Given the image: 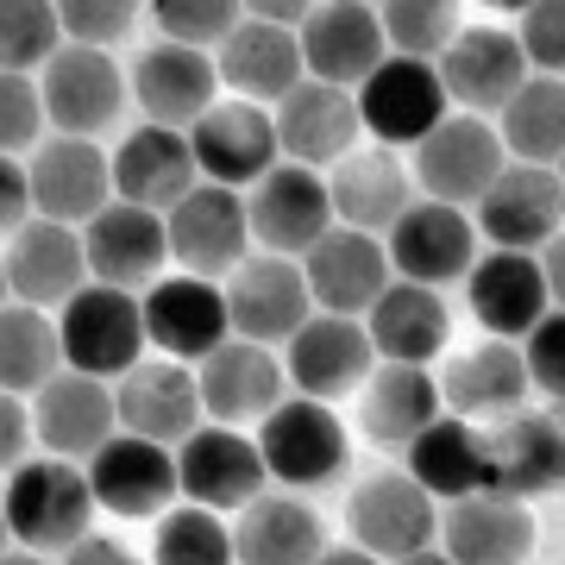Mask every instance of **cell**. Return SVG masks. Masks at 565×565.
Here are the masks:
<instances>
[{
	"label": "cell",
	"instance_id": "cell-24",
	"mask_svg": "<svg viewBox=\"0 0 565 565\" xmlns=\"http://www.w3.org/2000/svg\"><path fill=\"white\" fill-rule=\"evenodd\" d=\"M296 39H302V70L308 76L340 82V88H359V82L390 57L384 20H377L371 0H321V7L296 25Z\"/></svg>",
	"mask_w": 565,
	"mask_h": 565
},
{
	"label": "cell",
	"instance_id": "cell-1",
	"mask_svg": "<svg viewBox=\"0 0 565 565\" xmlns=\"http://www.w3.org/2000/svg\"><path fill=\"white\" fill-rule=\"evenodd\" d=\"M0 503H7V527H13V546H32V553H70V546L88 534L95 522V484H88V471L76 459H25L7 471V490H0Z\"/></svg>",
	"mask_w": 565,
	"mask_h": 565
},
{
	"label": "cell",
	"instance_id": "cell-46",
	"mask_svg": "<svg viewBox=\"0 0 565 565\" xmlns=\"http://www.w3.org/2000/svg\"><path fill=\"white\" fill-rule=\"evenodd\" d=\"M145 0H57V20L70 44H95V51H114V44L139 25Z\"/></svg>",
	"mask_w": 565,
	"mask_h": 565
},
{
	"label": "cell",
	"instance_id": "cell-34",
	"mask_svg": "<svg viewBox=\"0 0 565 565\" xmlns=\"http://www.w3.org/2000/svg\"><path fill=\"white\" fill-rule=\"evenodd\" d=\"M327 195H333L340 226L390 233V226L408 214V202H415V170H408L390 145H359V151H345V158L333 163Z\"/></svg>",
	"mask_w": 565,
	"mask_h": 565
},
{
	"label": "cell",
	"instance_id": "cell-39",
	"mask_svg": "<svg viewBox=\"0 0 565 565\" xmlns=\"http://www.w3.org/2000/svg\"><path fill=\"white\" fill-rule=\"evenodd\" d=\"M434 415H440V384H434L427 364H377V371L364 377L359 422L377 446H396V452H403Z\"/></svg>",
	"mask_w": 565,
	"mask_h": 565
},
{
	"label": "cell",
	"instance_id": "cell-23",
	"mask_svg": "<svg viewBox=\"0 0 565 565\" xmlns=\"http://www.w3.org/2000/svg\"><path fill=\"white\" fill-rule=\"evenodd\" d=\"M177 484L189 503H202L221 515V509H245L252 497H264L270 471H264L258 440H245L226 422H214V427H195L177 446Z\"/></svg>",
	"mask_w": 565,
	"mask_h": 565
},
{
	"label": "cell",
	"instance_id": "cell-50",
	"mask_svg": "<svg viewBox=\"0 0 565 565\" xmlns=\"http://www.w3.org/2000/svg\"><path fill=\"white\" fill-rule=\"evenodd\" d=\"M32 408H25V396H13V390H0V471H13V465H25V452H32Z\"/></svg>",
	"mask_w": 565,
	"mask_h": 565
},
{
	"label": "cell",
	"instance_id": "cell-43",
	"mask_svg": "<svg viewBox=\"0 0 565 565\" xmlns=\"http://www.w3.org/2000/svg\"><path fill=\"white\" fill-rule=\"evenodd\" d=\"M63 20L57 0H0V70H44V63L63 51Z\"/></svg>",
	"mask_w": 565,
	"mask_h": 565
},
{
	"label": "cell",
	"instance_id": "cell-13",
	"mask_svg": "<svg viewBox=\"0 0 565 565\" xmlns=\"http://www.w3.org/2000/svg\"><path fill=\"white\" fill-rule=\"evenodd\" d=\"M565 226V182L553 163H515L497 170L484 195H478V233L503 252H541Z\"/></svg>",
	"mask_w": 565,
	"mask_h": 565
},
{
	"label": "cell",
	"instance_id": "cell-47",
	"mask_svg": "<svg viewBox=\"0 0 565 565\" xmlns=\"http://www.w3.org/2000/svg\"><path fill=\"white\" fill-rule=\"evenodd\" d=\"M44 95L39 82L20 76V70H0V151L7 158H20V151H32V145L44 139Z\"/></svg>",
	"mask_w": 565,
	"mask_h": 565
},
{
	"label": "cell",
	"instance_id": "cell-52",
	"mask_svg": "<svg viewBox=\"0 0 565 565\" xmlns=\"http://www.w3.org/2000/svg\"><path fill=\"white\" fill-rule=\"evenodd\" d=\"M63 565H145V559L132 553V546H120L114 534H95V527H88V534L63 553Z\"/></svg>",
	"mask_w": 565,
	"mask_h": 565
},
{
	"label": "cell",
	"instance_id": "cell-4",
	"mask_svg": "<svg viewBox=\"0 0 565 565\" xmlns=\"http://www.w3.org/2000/svg\"><path fill=\"white\" fill-rule=\"evenodd\" d=\"M352 95H359L364 132L377 145H390V151H403V145L415 151V145L446 120V107H452V95H446V82H440V63L396 57V51H390Z\"/></svg>",
	"mask_w": 565,
	"mask_h": 565
},
{
	"label": "cell",
	"instance_id": "cell-38",
	"mask_svg": "<svg viewBox=\"0 0 565 565\" xmlns=\"http://www.w3.org/2000/svg\"><path fill=\"white\" fill-rule=\"evenodd\" d=\"M364 333H371L384 364H434V352L452 333V315H446L440 289L396 277L377 302L364 308Z\"/></svg>",
	"mask_w": 565,
	"mask_h": 565
},
{
	"label": "cell",
	"instance_id": "cell-33",
	"mask_svg": "<svg viewBox=\"0 0 565 565\" xmlns=\"http://www.w3.org/2000/svg\"><path fill=\"white\" fill-rule=\"evenodd\" d=\"M7 282H13V302H32V308H63L88 282V252H82V233L63 221H32L13 233L7 245Z\"/></svg>",
	"mask_w": 565,
	"mask_h": 565
},
{
	"label": "cell",
	"instance_id": "cell-44",
	"mask_svg": "<svg viewBox=\"0 0 565 565\" xmlns=\"http://www.w3.org/2000/svg\"><path fill=\"white\" fill-rule=\"evenodd\" d=\"M377 20L396 57L440 63V51L459 39V0H377Z\"/></svg>",
	"mask_w": 565,
	"mask_h": 565
},
{
	"label": "cell",
	"instance_id": "cell-16",
	"mask_svg": "<svg viewBox=\"0 0 565 565\" xmlns=\"http://www.w3.org/2000/svg\"><path fill=\"white\" fill-rule=\"evenodd\" d=\"M302 277L308 296L321 315H359L384 296L396 270H390V252L377 233H359V226H327L321 239L302 252Z\"/></svg>",
	"mask_w": 565,
	"mask_h": 565
},
{
	"label": "cell",
	"instance_id": "cell-12",
	"mask_svg": "<svg viewBox=\"0 0 565 565\" xmlns=\"http://www.w3.org/2000/svg\"><path fill=\"white\" fill-rule=\"evenodd\" d=\"M32 214L63 226H88L114 202V158H107L95 139H70V132H51V139L32 145Z\"/></svg>",
	"mask_w": 565,
	"mask_h": 565
},
{
	"label": "cell",
	"instance_id": "cell-53",
	"mask_svg": "<svg viewBox=\"0 0 565 565\" xmlns=\"http://www.w3.org/2000/svg\"><path fill=\"white\" fill-rule=\"evenodd\" d=\"M315 7H321V0H245V20H270V25H289V32H296Z\"/></svg>",
	"mask_w": 565,
	"mask_h": 565
},
{
	"label": "cell",
	"instance_id": "cell-37",
	"mask_svg": "<svg viewBox=\"0 0 565 565\" xmlns=\"http://www.w3.org/2000/svg\"><path fill=\"white\" fill-rule=\"evenodd\" d=\"M327 546L321 515L289 497V490H264L239 509V527H233V559L239 565H315Z\"/></svg>",
	"mask_w": 565,
	"mask_h": 565
},
{
	"label": "cell",
	"instance_id": "cell-11",
	"mask_svg": "<svg viewBox=\"0 0 565 565\" xmlns=\"http://www.w3.org/2000/svg\"><path fill=\"white\" fill-rule=\"evenodd\" d=\"M189 151H195L202 182H226V189H252L258 177H270V170L282 163L270 107L239 102V95L214 102L202 120L189 126Z\"/></svg>",
	"mask_w": 565,
	"mask_h": 565
},
{
	"label": "cell",
	"instance_id": "cell-49",
	"mask_svg": "<svg viewBox=\"0 0 565 565\" xmlns=\"http://www.w3.org/2000/svg\"><path fill=\"white\" fill-rule=\"evenodd\" d=\"M515 44H522L527 70L541 76H565V0H534L527 13H515Z\"/></svg>",
	"mask_w": 565,
	"mask_h": 565
},
{
	"label": "cell",
	"instance_id": "cell-55",
	"mask_svg": "<svg viewBox=\"0 0 565 565\" xmlns=\"http://www.w3.org/2000/svg\"><path fill=\"white\" fill-rule=\"evenodd\" d=\"M315 565H384V559H377V553H364V546L352 541V546H321V559H315Z\"/></svg>",
	"mask_w": 565,
	"mask_h": 565
},
{
	"label": "cell",
	"instance_id": "cell-19",
	"mask_svg": "<svg viewBox=\"0 0 565 565\" xmlns=\"http://www.w3.org/2000/svg\"><path fill=\"white\" fill-rule=\"evenodd\" d=\"M88 484H95V503L126 515V522H145V515H163V509L182 497L177 484V446L145 440V434H114V440L82 465Z\"/></svg>",
	"mask_w": 565,
	"mask_h": 565
},
{
	"label": "cell",
	"instance_id": "cell-6",
	"mask_svg": "<svg viewBox=\"0 0 565 565\" xmlns=\"http://www.w3.org/2000/svg\"><path fill=\"white\" fill-rule=\"evenodd\" d=\"M170 258L189 270V277H233L245 258H252V221H245V195L226 189V182H195L170 214Z\"/></svg>",
	"mask_w": 565,
	"mask_h": 565
},
{
	"label": "cell",
	"instance_id": "cell-62",
	"mask_svg": "<svg viewBox=\"0 0 565 565\" xmlns=\"http://www.w3.org/2000/svg\"><path fill=\"white\" fill-rule=\"evenodd\" d=\"M371 7H377V0H371Z\"/></svg>",
	"mask_w": 565,
	"mask_h": 565
},
{
	"label": "cell",
	"instance_id": "cell-25",
	"mask_svg": "<svg viewBox=\"0 0 565 565\" xmlns=\"http://www.w3.org/2000/svg\"><path fill=\"white\" fill-rule=\"evenodd\" d=\"M195 384H202V415L239 427V422H264V415L282 403L289 371H282V359L270 345L233 333L226 345H214V352L195 364Z\"/></svg>",
	"mask_w": 565,
	"mask_h": 565
},
{
	"label": "cell",
	"instance_id": "cell-9",
	"mask_svg": "<svg viewBox=\"0 0 565 565\" xmlns=\"http://www.w3.org/2000/svg\"><path fill=\"white\" fill-rule=\"evenodd\" d=\"M39 95H44V120L70 139H95L126 114L120 63H114V51H95V44H63L39 70Z\"/></svg>",
	"mask_w": 565,
	"mask_h": 565
},
{
	"label": "cell",
	"instance_id": "cell-8",
	"mask_svg": "<svg viewBox=\"0 0 565 565\" xmlns=\"http://www.w3.org/2000/svg\"><path fill=\"white\" fill-rule=\"evenodd\" d=\"M484 471H490V490L522 497V503L565 490V403L503 415L484 434Z\"/></svg>",
	"mask_w": 565,
	"mask_h": 565
},
{
	"label": "cell",
	"instance_id": "cell-28",
	"mask_svg": "<svg viewBox=\"0 0 565 565\" xmlns=\"http://www.w3.org/2000/svg\"><path fill=\"white\" fill-rule=\"evenodd\" d=\"M107 158H114V195L132 202V207H151V214H170V207L202 182L195 151H189V132H177V126L145 120L139 132H126Z\"/></svg>",
	"mask_w": 565,
	"mask_h": 565
},
{
	"label": "cell",
	"instance_id": "cell-17",
	"mask_svg": "<svg viewBox=\"0 0 565 565\" xmlns=\"http://www.w3.org/2000/svg\"><path fill=\"white\" fill-rule=\"evenodd\" d=\"M226 315L233 333L258 345H289V333L315 315L302 258H277V252H252L226 282Z\"/></svg>",
	"mask_w": 565,
	"mask_h": 565
},
{
	"label": "cell",
	"instance_id": "cell-41",
	"mask_svg": "<svg viewBox=\"0 0 565 565\" xmlns=\"http://www.w3.org/2000/svg\"><path fill=\"white\" fill-rule=\"evenodd\" d=\"M57 371H63L57 321H51L44 308H32V302H7L0 308V390L39 396Z\"/></svg>",
	"mask_w": 565,
	"mask_h": 565
},
{
	"label": "cell",
	"instance_id": "cell-57",
	"mask_svg": "<svg viewBox=\"0 0 565 565\" xmlns=\"http://www.w3.org/2000/svg\"><path fill=\"white\" fill-rule=\"evenodd\" d=\"M396 565H452V559H446L440 546H422V553H408V559H396Z\"/></svg>",
	"mask_w": 565,
	"mask_h": 565
},
{
	"label": "cell",
	"instance_id": "cell-22",
	"mask_svg": "<svg viewBox=\"0 0 565 565\" xmlns=\"http://www.w3.org/2000/svg\"><path fill=\"white\" fill-rule=\"evenodd\" d=\"M277 145L289 163H308V170H321V163H340L345 151H359L364 139V120H359V95L340 88V82H315L302 76L289 95L277 102Z\"/></svg>",
	"mask_w": 565,
	"mask_h": 565
},
{
	"label": "cell",
	"instance_id": "cell-20",
	"mask_svg": "<svg viewBox=\"0 0 565 565\" xmlns=\"http://www.w3.org/2000/svg\"><path fill=\"white\" fill-rule=\"evenodd\" d=\"M32 434L51 459H95L114 434H120V408H114V390L88 371H70L63 364L57 377L32 396Z\"/></svg>",
	"mask_w": 565,
	"mask_h": 565
},
{
	"label": "cell",
	"instance_id": "cell-35",
	"mask_svg": "<svg viewBox=\"0 0 565 565\" xmlns=\"http://www.w3.org/2000/svg\"><path fill=\"white\" fill-rule=\"evenodd\" d=\"M527 364H522V345L515 340H478L471 352H459V359L446 364L440 377V403L452 408V415H465V422H503V415H515V408H527Z\"/></svg>",
	"mask_w": 565,
	"mask_h": 565
},
{
	"label": "cell",
	"instance_id": "cell-36",
	"mask_svg": "<svg viewBox=\"0 0 565 565\" xmlns=\"http://www.w3.org/2000/svg\"><path fill=\"white\" fill-rule=\"evenodd\" d=\"M403 471L434 497V503H459V497L490 490L478 422H465V415H434V422L403 446Z\"/></svg>",
	"mask_w": 565,
	"mask_h": 565
},
{
	"label": "cell",
	"instance_id": "cell-45",
	"mask_svg": "<svg viewBox=\"0 0 565 565\" xmlns=\"http://www.w3.org/2000/svg\"><path fill=\"white\" fill-rule=\"evenodd\" d=\"M151 20L170 44H195V51H214V44L245 20V0H145Z\"/></svg>",
	"mask_w": 565,
	"mask_h": 565
},
{
	"label": "cell",
	"instance_id": "cell-29",
	"mask_svg": "<svg viewBox=\"0 0 565 565\" xmlns=\"http://www.w3.org/2000/svg\"><path fill=\"white\" fill-rule=\"evenodd\" d=\"M440 553L452 565H527V553H534V515H527L522 497H503V490L459 497V503H446Z\"/></svg>",
	"mask_w": 565,
	"mask_h": 565
},
{
	"label": "cell",
	"instance_id": "cell-15",
	"mask_svg": "<svg viewBox=\"0 0 565 565\" xmlns=\"http://www.w3.org/2000/svg\"><path fill=\"white\" fill-rule=\"evenodd\" d=\"M345 534H352L364 553H377L384 565H396V559H408V553L434 546L440 515H434V497H427L408 471H377V478H364V484L352 490V503H345Z\"/></svg>",
	"mask_w": 565,
	"mask_h": 565
},
{
	"label": "cell",
	"instance_id": "cell-10",
	"mask_svg": "<svg viewBox=\"0 0 565 565\" xmlns=\"http://www.w3.org/2000/svg\"><path fill=\"white\" fill-rule=\"evenodd\" d=\"M390 270L403 282H465V270L478 264V221L452 202H434V195H415L408 214L384 233Z\"/></svg>",
	"mask_w": 565,
	"mask_h": 565
},
{
	"label": "cell",
	"instance_id": "cell-59",
	"mask_svg": "<svg viewBox=\"0 0 565 565\" xmlns=\"http://www.w3.org/2000/svg\"><path fill=\"white\" fill-rule=\"evenodd\" d=\"M7 296H13V282H7V252H0V308H7Z\"/></svg>",
	"mask_w": 565,
	"mask_h": 565
},
{
	"label": "cell",
	"instance_id": "cell-2",
	"mask_svg": "<svg viewBox=\"0 0 565 565\" xmlns=\"http://www.w3.org/2000/svg\"><path fill=\"white\" fill-rule=\"evenodd\" d=\"M57 340H63V364L88 371L102 384H120L126 371L145 359V308L132 289L114 282H82L76 296L57 308Z\"/></svg>",
	"mask_w": 565,
	"mask_h": 565
},
{
	"label": "cell",
	"instance_id": "cell-26",
	"mask_svg": "<svg viewBox=\"0 0 565 565\" xmlns=\"http://www.w3.org/2000/svg\"><path fill=\"white\" fill-rule=\"evenodd\" d=\"M132 95H139V107H145L151 126L189 132L207 107L221 102V70H214V57L195 51V44L158 39V44H145L139 63H132Z\"/></svg>",
	"mask_w": 565,
	"mask_h": 565
},
{
	"label": "cell",
	"instance_id": "cell-42",
	"mask_svg": "<svg viewBox=\"0 0 565 565\" xmlns=\"http://www.w3.org/2000/svg\"><path fill=\"white\" fill-rule=\"evenodd\" d=\"M151 565H233V527L202 503L163 509Z\"/></svg>",
	"mask_w": 565,
	"mask_h": 565
},
{
	"label": "cell",
	"instance_id": "cell-32",
	"mask_svg": "<svg viewBox=\"0 0 565 565\" xmlns=\"http://www.w3.org/2000/svg\"><path fill=\"white\" fill-rule=\"evenodd\" d=\"M465 302H471V315H478L484 333L522 340L527 327L553 308V296H546V277H541V258H534V252H503V245H490L484 258L465 270Z\"/></svg>",
	"mask_w": 565,
	"mask_h": 565
},
{
	"label": "cell",
	"instance_id": "cell-27",
	"mask_svg": "<svg viewBox=\"0 0 565 565\" xmlns=\"http://www.w3.org/2000/svg\"><path fill=\"white\" fill-rule=\"evenodd\" d=\"M114 408H120L126 434H145V440L182 446L195 427H202V384L182 359H139L114 390Z\"/></svg>",
	"mask_w": 565,
	"mask_h": 565
},
{
	"label": "cell",
	"instance_id": "cell-7",
	"mask_svg": "<svg viewBox=\"0 0 565 565\" xmlns=\"http://www.w3.org/2000/svg\"><path fill=\"white\" fill-rule=\"evenodd\" d=\"M282 371H289L296 396L340 403V396L364 390V377L377 371V345H371L359 315H321L315 308L282 345Z\"/></svg>",
	"mask_w": 565,
	"mask_h": 565
},
{
	"label": "cell",
	"instance_id": "cell-3",
	"mask_svg": "<svg viewBox=\"0 0 565 565\" xmlns=\"http://www.w3.org/2000/svg\"><path fill=\"white\" fill-rule=\"evenodd\" d=\"M258 452L270 484L282 490H315L333 484L352 459V440H345L333 403H315V396H282L270 415L258 422Z\"/></svg>",
	"mask_w": 565,
	"mask_h": 565
},
{
	"label": "cell",
	"instance_id": "cell-48",
	"mask_svg": "<svg viewBox=\"0 0 565 565\" xmlns=\"http://www.w3.org/2000/svg\"><path fill=\"white\" fill-rule=\"evenodd\" d=\"M522 364L527 384L546 390V403H565V308H546L522 333Z\"/></svg>",
	"mask_w": 565,
	"mask_h": 565
},
{
	"label": "cell",
	"instance_id": "cell-14",
	"mask_svg": "<svg viewBox=\"0 0 565 565\" xmlns=\"http://www.w3.org/2000/svg\"><path fill=\"white\" fill-rule=\"evenodd\" d=\"M245 221H252V245L277 252V258H302L308 245L333 226L327 177L321 170H308V163L282 158L270 177L252 182V195H245Z\"/></svg>",
	"mask_w": 565,
	"mask_h": 565
},
{
	"label": "cell",
	"instance_id": "cell-58",
	"mask_svg": "<svg viewBox=\"0 0 565 565\" xmlns=\"http://www.w3.org/2000/svg\"><path fill=\"white\" fill-rule=\"evenodd\" d=\"M478 7H490V13H527L534 0H478Z\"/></svg>",
	"mask_w": 565,
	"mask_h": 565
},
{
	"label": "cell",
	"instance_id": "cell-61",
	"mask_svg": "<svg viewBox=\"0 0 565 565\" xmlns=\"http://www.w3.org/2000/svg\"><path fill=\"white\" fill-rule=\"evenodd\" d=\"M553 170H559V182H565V158H559V163H553Z\"/></svg>",
	"mask_w": 565,
	"mask_h": 565
},
{
	"label": "cell",
	"instance_id": "cell-40",
	"mask_svg": "<svg viewBox=\"0 0 565 565\" xmlns=\"http://www.w3.org/2000/svg\"><path fill=\"white\" fill-rule=\"evenodd\" d=\"M497 132H503V151L515 163H559L565 158V76L527 70V82L497 114Z\"/></svg>",
	"mask_w": 565,
	"mask_h": 565
},
{
	"label": "cell",
	"instance_id": "cell-31",
	"mask_svg": "<svg viewBox=\"0 0 565 565\" xmlns=\"http://www.w3.org/2000/svg\"><path fill=\"white\" fill-rule=\"evenodd\" d=\"M214 70H221V88H233L239 102H258V107H277L296 82L308 76L302 70V39L289 25H270V20H239L214 44Z\"/></svg>",
	"mask_w": 565,
	"mask_h": 565
},
{
	"label": "cell",
	"instance_id": "cell-21",
	"mask_svg": "<svg viewBox=\"0 0 565 565\" xmlns=\"http://www.w3.org/2000/svg\"><path fill=\"white\" fill-rule=\"evenodd\" d=\"M82 252H88V282H114V289H151L170 264V226L151 207L114 202L82 226Z\"/></svg>",
	"mask_w": 565,
	"mask_h": 565
},
{
	"label": "cell",
	"instance_id": "cell-54",
	"mask_svg": "<svg viewBox=\"0 0 565 565\" xmlns=\"http://www.w3.org/2000/svg\"><path fill=\"white\" fill-rule=\"evenodd\" d=\"M541 277H546V296H553V308H565V226L541 245Z\"/></svg>",
	"mask_w": 565,
	"mask_h": 565
},
{
	"label": "cell",
	"instance_id": "cell-5",
	"mask_svg": "<svg viewBox=\"0 0 565 565\" xmlns=\"http://www.w3.org/2000/svg\"><path fill=\"white\" fill-rule=\"evenodd\" d=\"M509 163L503 151V132L484 120V114H446L422 145H415V189L434 195V202H452V207H478L497 170Z\"/></svg>",
	"mask_w": 565,
	"mask_h": 565
},
{
	"label": "cell",
	"instance_id": "cell-30",
	"mask_svg": "<svg viewBox=\"0 0 565 565\" xmlns=\"http://www.w3.org/2000/svg\"><path fill=\"white\" fill-rule=\"evenodd\" d=\"M440 82L446 95L465 107V114H503V102L527 82V57L515 32H497V25H459V39L440 51Z\"/></svg>",
	"mask_w": 565,
	"mask_h": 565
},
{
	"label": "cell",
	"instance_id": "cell-18",
	"mask_svg": "<svg viewBox=\"0 0 565 565\" xmlns=\"http://www.w3.org/2000/svg\"><path fill=\"white\" fill-rule=\"evenodd\" d=\"M145 308V340L158 345L163 359L202 364L214 345L233 340V315H226V289H214L207 277H158L139 296Z\"/></svg>",
	"mask_w": 565,
	"mask_h": 565
},
{
	"label": "cell",
	"instance_id": "cell-60",
	"mask_svg": "<svg viewBox=\"0 0 565 565\" xmlns=\"http://www.w3.org/2000/svg\"><path fill=\"white\" fill-rule=\"evenodd\" d=\"M13 546V527H7V503H0V553Z\"/></svg>",
	"mask_w": 565,
	"mask_h": 565
},
{
	"label": "cell",
	"instance_id": "cell-56",
	"mask_svg": "<svg viewBox=\"0 0 565 565\" xmlns=\"http://www.w3.org/2000/svg\"><path fill=\"white\" fill-rule=\"evenodd\" d=\"M0 565H51V559H44V553H32V546H7V553H0Z\"/></svg>",
	"mask_w": 565,
	"mask_h": 565
},
{
	"label": "cell",
	"instance_id": "cell-51",
	"mask_svg": "<svg viewBox=\"0 0 565 565\" xmlns=\"http://www.w3.org/2000/svg\"><path fill=\"white\" fill-rule=\"evenodd\" d=\"M25 221H32V177L20 158L0 151V233H20Z\"/></svg>",
	"mask_w": 565,
	"mask_h": 565
}]
</instances>
